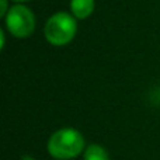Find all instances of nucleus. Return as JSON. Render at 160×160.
Returning a JSON list of instances; mask_svg holds the SVG:
<instances>
[{"mask_svg":"<svg viewBox=\"0 0 160 160\" xmlns=\"http://www.w3.org/2000/svg\"><path fill=\"white\" fill-rule=\"evenodd\" d=\"M14 2H25V0H14Z\"/></svg>","mask_w":160,"mask_h":160,"instance_id":"6e6552de","label":"nucleus"},{"mask_svg":"<svg viewBox=\"0 0 160 160\" xmlns=\"http://www.w3.org/2000/svg\"><path fill=\"white\" fill-rule=\"evenodd\" d=\"M21 160H35V159H34L32 156H22Z\"/></svg>","mask_w":160,"mask_h":160,"instance_id":"0eeeda50","label":"nucleus"},{"mask_svg":"<svg viewBox=\"0 0 160 160\" xmlns=\"http://www.w3.org/2000/svg\"><path fill=\"white\" fill-rule=\"evenodd\" d=\"M0 3H2V13H0V16H7V0H0Z\"/></svg>","mask_w":160,"mask_h":160,"instance_id":"423d86ee","label":"nucleus"},{"mask_svg":"<svg viewBox=\"0 0 160 160\" xmlns=\"http://www.w3.org/2000/svg\"><path fill=\"white\" fill-rule=\"evenodd\" d=\"M76 31H78L76 20L70 14L61 11V13L53 14L48 20L44 32L49 44L55 47H63L75 38Z\"/></svg>","mask_w":160,"mask_h":160,"instance_id":"f03ea898","label":"nucleus"},{"mask_svg":"<svg viewBox=\"0 0 160 160\" xmlns=\"http://www.w3.org/2000/svg\"><path fill=\"white\" fill-rule=\"evenodd\" d=\"M70 10L76 18L84 20L91 16L94 10V0H72L70 2Z\"/></svg>","mask_w":160,"mask_h":160,"instance_id":"20e7f679","label":"nucleus"},{"mask_svg":"<svg viewBox=\"0 0 160 160\" xmlns=\"http://www.w3.org/2000/svg\"><path fill=\"white\" fill-rule=\"evenodd\" d=\"M84 148V139L79 131L73 128L59 129L51 136L48 142V152L58 160L75 159Z\"/></svg>","mask_w":160,"mask_h":160,"instance_id":"f257e3e1","label":"nucleus"},{"mask_svg":"<svg viewBox=\"0 0 160 160\" xmlns=\"http://www.w3.org/2000/svg\"><path fill=\"white\" fill-rule=\"evenodd\" d=\"M6 25L11 35L17 38H27L34 32L35 17L28 7L17 4L8 10L6 16Z\"/></svg>","mask_w":160,"mask_h":160,"instance_id":"7ed1b4c3","label":"nucleus"},{"mask_svg":"<svg viewBox=\"0 0 160 160\" xmlns=\"http://www.w3.org/2000/svg\"><path fill=\"white\" fill-rule=\"evenodd\" d=\"M84 160H110L108 153L100 145H90L84 152Z\"/></svg>","mask_w":160,"mask_h":160,"instance_id":"39448f33","label":"nucleus"}]
</instances>
